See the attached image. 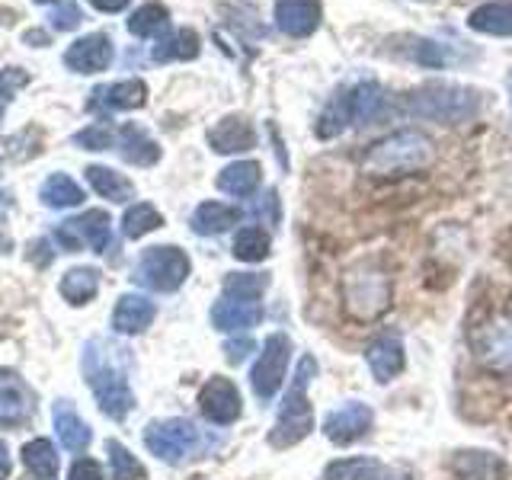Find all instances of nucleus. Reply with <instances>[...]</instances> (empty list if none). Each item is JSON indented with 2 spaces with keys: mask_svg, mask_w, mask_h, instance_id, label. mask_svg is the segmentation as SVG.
I'll return each instance as SVG.
<instances>
[{
  "mask_svg": "<svg viewBox=\"0 0 512 480\" xmlns=\"http://www.w3.org/2000/svg\"><path fill=\"white\" fill-rule=\"evenodd\" d=\"M84 378L96 397L100 410L109 420H125L135 407V394L128 375H132V349L109 340V336H93L84 346Z\"/></svg>",
  "mask_w": 512,
  "mask_h": 480,
  "instance_id": "nucleus-1",
  "label": "nucleus"
},
{
  "mask_svg": "<svg viewBox=\"0 0 512 480\" xmlns=\"http://www.w3.org/2000/svg\"><path fill=\"white\" fill-rule=\"evenodd\" d=\"M484 93L458 80H426L404 93V109L413 119H426L436 125H468L480 116Z\"/></svg>",
  "mask_w": 512,
  "mask_h": 480,
  "instance_id": "nucleus-2",
  "label": "nucleus"
},
{
  "mask_svg": "<svg viewBox=\"0 0 512 480\" xmlns=\"http://www.w3.org/2000/svg\"><path fill=\"white\" fill-rule=\"evenodd\" d=\"M436 157V144L420 128H397V132L372 141L362 157V173L375 180H397V176L420 173Z\"/></svg>",
  "mask_w": 512,
  "mask_h": 480,
  "instance_id": "nucleus-3",
  "label": "nucleus"
},
{
  "mask_svg": "<svg viewBox=\"0 0 512 480\" xmlns=\"http://www.w3.org/2000/svg\"><path fill=\"white\" fill-rule=\"evenodd\" d=\"M317 378V359L314 356H301L298 362V372L292 378V388L282 397V407L276 416V426L269 429V445L272 448H292L298 442H304L314 432V407H311V397L308 388L311 381Z\"/></svg>",
  "mask_w": 512,
  "mask_h": 480,
  "instance_id": "nucleus-4",
  "label": "nucleus"
},
{
  "mask_svg": "<svg viewBox=\"0 0 512 480\" xmlns=\"http://www.w3.org/2000/svg\"><path fill=\"white\" fill-rule=\"evenodd\" d=\"M394 304V282L375 263H356L343 276V311L359 324H375Z\"/></svg>",
  "mask_w": 512,
  "mask_h": 480,
  "instance_id": "nucleus-5",
  "label": "nucleus"
},
{
  "mask_svg": "<svg viewBox=\"0 0 512 480\" xmlns=\"http://www.w3.org/2000/svg\"><path fill=\"white\" fill-rule=\"evenodd\" d=\"M468 349L477 365L490 368V372H509L512 368V317L503 311L480 317L468 330Z\"/></svg>",
  "mask_w": 512,
  "mask_h": 480,
  "instance_id": "nucleus-6",
  "label": "nucleus"
},
{
  "mask_svg": "<svg viewBox=\"0 0 512 480\" xmlns=\"http://www.w3.org/2000/svg\"><path fill=\"white\" fill-rule=\"evenodd\" d=\"M144 445H148V452L157 455L160 461L180 464V461H186V458L202 452L205 436H202V429L192 420L173 416V420H154V423H148V429H144Z\"/></svg>",
  "mask_w": 512,
  "mask_h": 480,
  "instance_id": "nucleus-7",
  "label": "nucleus"
},
{
  "mask_svg": "<svg viewBox=\"0 0 512 480\" xmlns=\"http://www.w3.org/2000/svg\"><path fill=\"white\" fill-rule=\"evenodd\" d=\"M189 269L192 263L180 247H148L138 256L132 279L144 288H151V292L170 295L189 279Z\"/></svg>",
  "mask_w": 512,
  "mask_h": 480,
  "instance_id": "nucleus-8",
  "label": "nucleus"
},
{
  "mask_svg": "<svg viewBox=\"0 0 512 480\" xmlns=\"http://www.w3.org/2000/svg\"><path fill=\"white\" fill-rule=\"evenodd\" d=\"M288 362H292V340H288V333L266 336L260 359H256L250 368V388L263 404L282 391V381L288 375Z\"/></svg>",
  "mask_w": 512,
  "mask_h": 480,
  "instance_id": "nucleus-9",
  "label": "nucleus"
},
{
  "mask_svg": "<svg viewBox=\"0 0 512 480\" xmlns=\"http://www.w3.org/2000/svg\"><path fill=\"white\" fill-rule=\"evenodd\" d=\"M365 365L378 384H391L394 378L404 375L407 368V349H404V336L394 327L378 330L365 346Z\"/></svg>",
  "mask_w": 512,
  "mask_h": 480,
  "instance_id": "nucleus-10",
  "label": "nucleus"
},
{
  "mask_svg": "<svg viewBox=\"0 0 512 480\" xmlns=\"http://www.w3.org/2000/svg\"><path fill=\"white\" fill-rule=\"evenodd\" d=\"M372 429H375V410L365 400H349V404L336 407L324 420V436L340 448L368 439Z\"/></svg>",
  "mask_w": 512,
  "mask_h": 480,
  "instance_id": "nucleus-11",
  "label": "nucleus"
},
{
  "mask_svg": "<svg viewBox=\"0 0 512 480\" xmlns=\"http://www.w3.org/2000/svg\"><path fill=\"white\" fill-rule=\"evenodd\" d=\"M199 410L208 423L215 426H231L240 420V413H244V400H240V391L231 378L224 375H212L199 391Z\"/></svg>",
  "mask_w": 512,
  "mask_h": 480,
  "instance_id": "nucleus-12",
  "label": "nucleus"
},
{
  "mask_svg": "<svg viewBox=\"0 0 512 480\" xmlns=\"http://www.w3.org/2000/svg\"><path fill=\"white\" fill-rule=\"evenodd\" d=\"M448 471L455 480H509L512 468L490 448H455L448 455Z\"/></svg>",
  "mask_w": 512,
  "mask_h": 480,
  "instance_id": "nucleus-13",
  "label": "nucleus"
},
{
  "mask_svg": "<svg viewBox=\"0 0 512 480\" xmlns=\"http://www.w3.org/2000/svg\"><path fill=\"white\" fill-rule=\"evenodd\" d=\"M346 106H349V122L362 128L388 116L391 96L375 80H359V84L346 87Z\"/></svg>",
  "mask_w": 512,
  "mask_h": 480,
  "instance_id": "nucleus-14",
  "label": "nucleus"
},
{
  "mask_svg": "<svg viewBox=\"0 0 512 480\" xmlns=\"http://www.w3.org/2000/svg\"><path fill=\"white\" fill-rule=\"evenodd\" d=\"M112 64V39L106 32H90V36L77 39L64 52V68L74 74H100Z\"/></svg>",
  "mask_w": 512,
  "mask_h": 480,
  "instance_id": "nucleus-15",
  "label": "nucleus"
},
{
  "mask_svg": "<svg viewBox=\"0 0 512 480\" xmlns=\"http://www.w3.org/2000/svg\"><path fill=\"white\" fill-rule=\"evenodd\" d=\"M144 103H148V84L144 80H116V84L96 87L87 100V109L109 116V112L141 109Z\"/></svg>",
  "mask_w": 512,
  "mask_h": 480,
  "instance_id": "nucleus-16",
  "label": "nucleus"
},
{
  "mask_svg": "<svg viewBox=\"0 0 512 480\" xmlns=\"http://www.w3.org/2000/svg\"><path fill=\"white\" fill-rule=\"evenodd\" d=\"M272 20H276L279 32H285V36L308 39L320 29L324 7H320V0H279Z\"/></svg>",
  "mask_w": 512,
  "mask_h": 480,
  "instance_id": "nucleus-17",
  "label": "nucleus"
},
{
  "mask_svg": "<svg viewBox=\"0 0 512 480\" xmlns=\"http://www.w3.org/2000/svg\"><path fill=\"white\" fill-rule=\"evenodd\" d=\"M400 55L413 64H420V68H432V71L455 68V64L468 61V55L461 52L458 42H442V39H426V36H410L407 45L400 48Z\"/></svg>",
  "mask_w": 512,
  "mask_h": 480,
  "instance_id": "nucleus-18",
  "label": "nucleus"
},
{
  "mask_svg": "<svg viewBox=\"0 0 512 480\" xmlns=\"http://www.w3.org/2000/svg\"><path fill=\"white\" fill-rule=\"evenodd\" d=\"M32 413H36V394L29 384L13 372H0V426H20Z\"/></svg>",
  "mask_w": 512,
  "mask_h": 480,
  "instance_id": "nucleus-19",
  "label": "nucleus"
},
{
  "mask_svg": "<svg viewBox=\"0 0 512 480\" xmlns=\"http://www.w3.org/2000/svg\"><path fill=\"white\" fill-rule=\"evenodd\" d=\"M260 320H263L260 301L221 295L212 304V327L221 333H250L253 327H260Z\"/></svg>",
  "mask_w": 512,
  "mask_h": 480,
  "instance_id": "nucleus-20",
  "label": "nucleus"
},
{
  "mask_svg": "<svg viewBox=\"0 0 512 480\" xmlns=\"http://www.w3.org/2000/svg\"><path fill=\"white\" fill-rule=\"evenodd\" d=\"M256 128L247 116H224L208 128V148L215 154H244L256 148Z\"/></svg>",
  "mask_w": 512,
  "mask_h": 480,
  "instance_id": "nucleus-21",
  "label": "nucleus"
},
{
  "mask_svg": "<svg viewBox=\"0 0 512 480\" xmlns=\"http://www.w3.org/2000/svg\"><path fill=\"white\" fill-rule=\"evenodd\" d=\"M468 29L477 36L509 39L512 36V0H487L468 13Z\"/></svg>",
  "mask_w": 512,
  "mask_h": 480,
  "instance_id": "nucleus-22",
  "label": "nucleus"
},
{
  "mask_svg": "<svg viewBox=\"0 0 512 480\" xmlns=\"http://www.w3.org/2000/svg\"><path fill=\"white\" fill-rule=\"evenodd\" d=\"M154 317H157V308H154L151 298H144V295H122L119 304H116V311H112V330L132 336V333L148 330L154 324Z\"/></svg>",
  "mask_w": 512,
  "mask_h": 480,
  "instance_id": "nucleus-23",
  "label": "nucleus"
},
{
  "mask_svg": "<svg viewBox=\"0 0 512 480\" xmlns=\"http://www.w3.org/2000/svg\"><path fill=\"white\" fill-rule=\"evenodd\" d=\"M244 212H240L237 205H228V202H202L196 212L189 218V228L196 231L199 237H218L224 231H231L234 224H240Z\"/></svg>",
  "mask_w": 512,
  "mask_h": 480,
  "instance_id": "nucleus-24",
  "label": "nucleus"
},
{
  "mask_svg": "<svg viewBox=\"0 0 512 480\" xmlns=\"http://www.w3.org/2000/svg\"><path fill=\"white\" fill-rule=\"evenodd\" d=\"M119 151H122V160L132 167H154L160 160V144L144 132L141 125L128 122L119 128Z\"/></svg>",
  "mask_w": 512,
  "mask_h": 480,
  "instance_id": "nucleus-25",
  "label": "nucleus"
},
{
  "mask_svg": "<svg viewBox=\"0 0 512 480\" xmlns=\"http://www.w3.org/2000/svg\"><path fill=\"white\" fill-rule=\"evenodd\" d=\"M260 183H263V167L256 164V160H234V164L224 167L218 173V180H215V186L221 192H228V196H234V199L253 196V192L260 189Z\"/></svg>",
  "mask_w": 512,
  "mask_h": 480,
  "instance_id": "nucleus-26",
  "label": "nucleus"
},
{
  "mask_svg": "<svg viewBox=\"0 0 512 480\" xmlns=\"http://www.w3.org/2000/svg\"><path fill=\"white\" fill-rule=\"evenodd\" d=\"M52 416H55V432L61 445L68 448V452H84L93 436H90V426L80 420L77 410L71 407V400H58Z\"/></svg>",
  "mask_w": 512,
  "mask_h": 480,
  "instance_id": "nucleus-27",
  "label": "nucleus"
},
{
  "mask_svg": "<svg viewBox=\"0 0 512 480\" xmlns=\"http://www.w3.org/2000/svg\"><path fill=\"white\" fill-rule=\"evenodd\" d=\"M74 231L80 237V244H87L93 253H109L112 247V218L103 208H90L80 218H71Z\"/></svg>",
  "mask_w": 512,
  "mask_h": 480,
  "instance_id": "nucleus-28",
  "label": "nucleus"
},
{
  "mask_svg": "<svg viewBox=\"0 0 512 480\" xmlns=\"http://www.w3.org/2000/svg\"><path fill=\"white\" fill-rule=\"evenodd\" d=\"M199 52H202L199 32L196 29H176V32H170V36H164V39L154 45L151 58L157 64H167V61H192V58H199Z\"/></svg>",
  "mask_w": 512,
  "mask_h": 480,
  "instance_id": "nucleus-29",
  "label": "nucleus"
},
{
  "mask_svg": "<svg viewBox=\"0 0 512 480\" xmlns=\"http://www.w3.org/2000/svg\"><path fill=\"white\" fill-rule=\"evenodd\" d=\"M84 173H87V183L96 192H100L103 199H109V202H128V199H135V183L128 180V176H122L119 170H109V167L93 164Z\"/></svg>",
  "mask_w": 512,
  "mask_h": 480,
  "instance_id": "nucleus-30",
  "label": "nucleus"
},
{
  "mask_svg": "<svg viewBox=\"0 0 512 480\" xmlns=\"http://www.w3.org/2000/svg\"><path fill=\"white\" fill-rule=\"evenodd\" d=\"M231 253L240 263H263L272 253V237L266 228H260V224H247V228L237 231Z\"/></svg>",
  "mask_w": 512,
  "mask_h": 480,
  "instance_id": "nucleus-31",
  "label": "nucleus"
},
{
  "mask_svg": "<svg viewBox=\"0 0 512 480\" xmlns=\"http://www.w3.org/2000/svg\"><path fill=\"white\" fill-rule=\"evenodd\" d=\"M167 29H170V10L164 4H141L128 16V32H132L135 39H148V36L164 39Z\"/></svg>",
  "mask_w": 512,
  "mask_h": 480,
  "instance_id": "nucleus-32",
  "label": "nucleus"
},
{
  "mask_svg": "<svg viewBox=\"0 0 512 480\" xmlns=\"http://www.w3.org/2000/svg\"><path fill=\"white\" fill-rule=\"evenodd\" d=\"M349 125L352 122H349V106H346V87H340L330 96V103L324 106V112H320V119L314 125V135L320 141H333V138H340Z\"/></svg>",
  "mask_w": 512,
  "mask_h": 480,
  "instance_id": "nucleus-33",
  "label": "nucleus"
},
{
  "mask_svg": "<svg viewBox=\"0 0 512 480\" xmlns=\"http://www.w3.org/2000/svg\"><path fill=\"white\" fill-rule=\"evenodd\" d=\"M58 292H61V298L68 301V304H87V301L96 298V292H100V272H96L93 266L64 272Z\"/></svg>",
  "mask_w": 512,
  "mask_h": 480,
  "instance_id": "nucleus-34",
  "label": "nucleus"
},
{
  "mask_svg": "<svg viewBox=\"0 0 512 480\" xmlns=\"http://www.w3.org/2000/svg\"><path fill=\"white\" fill-rule=\"evenodd\" d=\"M384 468L381 461L368 458V455H352V458H336L330 461L320 480H375L378 471Z\"/></svg>",
  "mask_w": 512,
  "mask_h": 480,
  "instance_id": "nucleus-35",
  "label": "nucleus"
},
{
  "mask_svg": "<svg viewBox=\"0 0 512 480\" xmlns=\"http://www.w3.org/2000/svg\"><path fill=\"white\" fill-rule=\"evenodd\" d=\"M39 199L48 208H74L84 202V189H80L68 173H52L39 189Z\"/></svg>",
  "mask_w": 512,
  "mask_h": 480,
  "instance_id": "nucleus-36",
  "label": "nucleus"
},
{
  "mask_svg": "<svg viewBox=\"0 0 512 480\" xmlns=\"http://www.w3.org/2000/svg\"><path fill=\"white\" fill-rule=\"evenodd\" d=\"M23 464L32 471V477L39 480H52L58 477V452L48 439H32L23 448Z\"/></svg>",
  "mask_w": 512,
  "mask_h": 480,
  "instance_id": "nucleus-37",
  "label": "nucleus"
},
{
  "mask_svg": "<svg viewBox=\"0 0 512 480\" xmlns=\"http://www.w3.org/2000/svg\"><path fill=\"white\" fill-rule=\"evenodd\" d=\"M266 288H269L266 272H228V276H224V285H221V295L260 301Z\"/></svg>",
  "mask_w": 512,
  "mask_h": 480,
  "instance_id": "nucleus-38",
  "label": "nucleus"
},
{
  "mask_svg": "<svg viewBox=\"0 0 512 480\" xmlns=\"http://www.w3.org/2000/svg\"><path fill=\"white\" fill-rule=\"evenodd\" d=\"M160 224H164V215H160L151 202H135V205L125 212V218H122V234H125L128 240H138V237H144V234L157 231Z\"/></svg>",
  "mask_w": 512,
  "mask_h": 480,
  "instance_id": "nucleus-39",
  "label": "nucleus"
},
{
  "mask_svg": "<svg viewBox=\"0 0 512 480\" xmlns=\"http://www.w3.org/2000/svg\"><path fill=\"white\" fill-rule=\"evenodd\" d=\"M106 455H109V474L112 480H148V471L141 468V461L128 452L119 442H106Z\"/></svg>",
  "mask_w": 512,
  "mask_h": 480,
  "instance_id": "nucleus-40",
  "label": "nucleus"
},
{
  "mask_svg": "<svg viewBox=\"0 0 512 480\" xmlns=\"http://www.w3.org/2000/svg\"><path fill=\"white\" fill-rule=\"evenodd\" d=\"M116 141H119V135L112 132L106 122H93V125L84 128V132L74 135V144H80L84 151H109Z\"/></svg>",
  "mask_w": 512,
  "mask_h": 480,
  "instance_id": "nucleus-41",
  "label": "nucleus"
},
{
  "mask_svg": "<svg viewBox=\"0 0 512 480\" xmlns=\"http://www.w3.org/2000/svg\"><path fill=\"white\" fill-rule=\"evenodd\" d=\"M29 71H23V68H4L0 71V119H4V112H7V106L13 103V96H16V90H23L26 84H29Z\"/></svg>",
  "mask_w": 512,
  "mask_h": 480,
  "instance_id": "nucleus-42",
  "label": "nucleus"
},
{
  "mask_svg": "<svg viewBox=\"0 0 512 480\" xmlns=\"http://www.w3.org/2000/svg\"><path fill=\"white\" fill-rule=\"evenodd\" d=\"M80 20H84V16H80V7H77V4H68V0H64V4H58V10L52 13V29H58V32H71V29L80 26Z\"/></svg>",
  "mask_w": 512,
  "mask_h": 480,
  "instance_id": "nucleus-43",
  "label": "nucleus"
},
{
  "mask_svg": "<svg viewBox=\"0 0 512 480\" xmlns=\"http://www.w3.org/2000/svg\"><path fill=\"white\" fill-rule=\"evenodd\" d=\"M253 349H256V343H253L250 336L244 333V336H240V340H228V343H224V356H228V362H231V365H240V362H244V359L250 356Z\"/></svg>",
  "mask_w": 512,
  "mask_h": 480,
  "instance_id": "nucleus-44",
  "label": "nucleus"
},
{
  "mask_svg": "<svg viewBox=\"0 0 512 480\" xmlns=\"http://www.w3.org/2000/svg\"><path fill=\"white\" fill-rule=\"evenodd\" d=\"M71 480H106L100 464H96L93 458H77L74 468H71Z\"/></svg>",
  "mask_w": 512,
  "mask_h": 480,
  "instance_id": "nucleus-45",
  "label": "nucleus"
},
{
  "mask_svg": "<svg viewBox=\"0 0 512 480\" xmlns=\"http://www.w3.org/2000/svg\"><path fill=\"white\" fill-rule=\"evenodd\" d=\"M90 7H96L100 13H119V10H125L132 0H87Z\"/></svg>",
  "mask_w": 512,
  "mask_h": 480,
  "instance_id": "nucleus-46",
  "label": "nucleus"
},
{
  "mask_svg": "<svg viewBox=\"0 0 512 480\" xmlns=\"http://www.w3.org/2000/svg\"><path fill=\"white\" fill-rule=\"evenodd\" d=\"M375 480H416L410 468H381Z\"/></svg>",
  "mask_w": 512,
  "mask_h": 480,
  "instance_id": "nucleus-47",
  "label": "nucleus"
},
{
  "mask_svg": "<svg viewBox=\"0 0 512 480\" xmlns=\"http://www.w3.org/2000/svg\"><path fill=\"white\" fill-rule=\"evenodd\" d=\"M10 477V452H7V445L0 442V480H7Z\"/></svg>",
  "mask_w": 512,
  "mask_h": 480,
  "instance_id": "nucleus-48",
  "label": "nucleus"
},
{
  "mask_svg": "<svg viewBox=\"0 0 512 480\" xmlns=\"http://www.w3.org/2000/svg\"><path fill=\"white\" fill-rule=\"evenodd\" d=\"M26 42H39V45H45L48 39L42 36V32H26Z\"/></svg>",
  "mask_w": 512,
  "mask_h": 480,
  "instance_id": "nucleus-49",
  "label": "nucleus"
},
{
  "mask_svg": "<svg viewBox=\"0 0 512 480\" xmlns=\"http://www.w3.org/2000/svg\"><path fill=\"white\" fill-rule=\"evenodd\" d=\"M7 247H10V237L4 231V221H0V250H7Z\"/></svg>",
  "mask_w": 512,
  "mask_h": 480,
  "instance_id": "nucleus-50",
  "label": "nucleus"
},
{
  "mask_svg": "<svg viewBox=\"0 0 512 480\" xmlns=\"http://www.w3.org/2000/svg\"><path fill=\"white\" fill-rule=\"evenodd\" d=\"M506 93H509V106H512V71H509V77H506Z\"/></svg>",
  "mask_w": 512,
  "mask_h": 480,
  "instance_id": "nucleus-51",
  "label": "nucleus"
},
{
  "mask_svg": "<svg viewBox=\"0 0 512 480\" xmlns=\"http://www.w3.org/2000/svg\"><path fill=\"white\" fill-rule=\"evenodd\" d=\"M36 4H58V0H36Z\"/></svg>",
  "mask_w": 512,
  "mask_h": 480,
  "instance_id": "nucleus-52",
  "label": "nucleus"
},
{
  "mask_svg": "<svg viewBox=\"0 0 512 480\" xmlns=\"http://www.w3.org/2000/svg\"><path fill=\"white\" fill-rule=\"evenodd\" d=\"M416 4H429V0H416Z\"/></svg>",
  "mask_w": 512,
  "mask_h": 480,
  "instance_id": "nucleus-53",
  "label": "nucleus"
}]
</instances>
